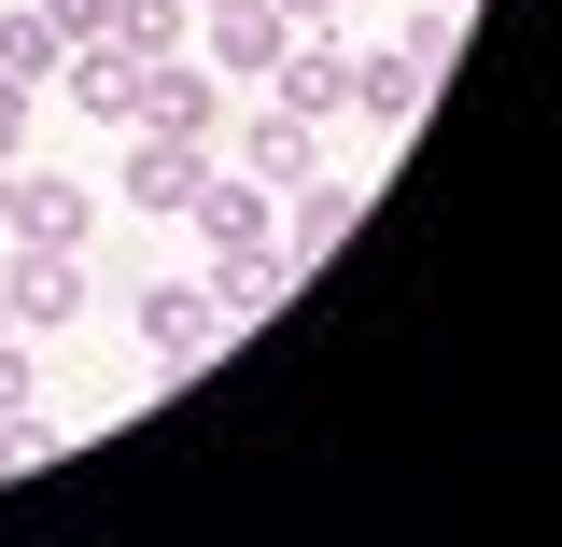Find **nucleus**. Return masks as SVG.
<instances>
[{
	"mask_svg": "<svg viewBox=\"0 0 562 547\" xmlns=\"http://www.w3.org/2000/svg\"><path fill=\"white\" fill-rule=\"evenodd\" d=\"M70 309H85V253H43V239H14V253H0V323H14V338H57Z\"/></svg>",
	"mask_w": 562,
	"mask_h": 547,
	"instance_id": "1",
	"label": "nucleus"
},
{
	"mask_svg": "<svg viewBox=\"0 0 562 547\" xmlns=\"http://www.w3.org/2000/svg\"><path fill=\"white\" fill-rule=\"evenodd\" d=\"M268 84H281V113H295V127H338V113H351V43H338V29H295Z\"/></svg>",
	"mask_w": 562,
	"mask_h": 547,
	"instance_id": "2",
	"label": "nucleus"
},
{
	"mask_svg": "<svg viewBox=\"0 0 562 547\" xmlns=\"http://www.w3.org/2000/svg\"><path fill=\"white\" fill-rule=\"evenodd\" d=\"M14 239L85 253V239H99V183H70V169H29V155H14Z\"/></svg>",
	"mask_w": 562,
	"mask_h": 547,
	"instance_id": "3",
	"label": "nucleus"
},
{
	"mask_svg": "<svg viewBox=\"0 0 562 547\" xmlns=\"http://www.w3.org/2000/svg\"><path fill=\"white\" fill-rule=\"evenodd\" d=\"M183 225H198V253H268V225H281V197L254 183V169H211L198 197H183Z\"/></svg>",
	"mask_w": 562,
	"mask_h": 547,
	"instance_id": "4",
	"label": "nucleus"
},
{
	"mask_svg": "<svg viewBox=\"0 0 562 547\" xmlns=\"http://www.w3.org/2000/svg\"><path fill=\"white\" fill-rule=\"evenodd\" d=\"M351 210H366V183H338V169H310V183L281 197V267L310 281V267H324V253L351 239Z\"/></svg>",
	"mask_w": 562,
	"mask_h": 547,
	"instance_id": "5",
	"label": "nucleus"
},
{
	"mask_svg": "<svg viewBox=\"0 0 562 547\" xmlns=\"http://www.w3.org/2000/svg\"><path fill=\"white\" fill-rule=\"evenodd\" d=\"M140 127L211 140V127H225V70H211V57H155V70H140Z\"/></svg>",
	"mask_w": 562,
	"mask_h": 547,
	"instance_id": "6",
	"label": "nucleus"
},
{
	"mask_svg": "<svg viewBox=\"0 0 562 547\" xmlns=\"http://www.w3.org/2000/svg\"><path fill=\"white\" fill-rule=\"evenodd\" d=\"M211 338H225V309H211L198 281H155V295H140V351H155L169 379H183V365H211Z\"/></svg>",
	"mask_w": 562,
	"mask_h": 547,
	"instance_id": "7",
	"label": "nucleus"
},
{
	"mask_svg": "<svg viewBox=\"0 0 562 547\" xmlns=\"http://www.w3.org/2000/svg\"><path fill=\"white\" fill-rule=\"evenodd\" d=\"M211 183V140H169V127H127V197L140 210H183Z\"/></svg>",
	"mask_w": 562,
	"mask_h": 547,
	"instance_id": "8",
	"label": "nucleus"
},
{
	"mask_svg": "<svg viewBox=\"0 0 562 547\" xmlns=\"http://www.w3.org/2000/svg\"><path fill=\"white\" fill-rule=\"evenodd\" d=\"M140 70H155V57H127V43H85L57 84H70V113H99V127H140Z\"/></svg>",
	"mask_w": 562,
	"mask_h": 547,
	"instance_id": "9",
	"label": "nucleus"
},
{
	"mask_svg": "<svg viewBox=\"0 0 562 547\" xmlns=\"http://www.w3.org/2000/svg\"><path fill=\"white\" fill-rule=\"evenodd\" d=\"M239 169H254V183H268V197H295V183H310V169H324V127H295V113H254V127H239Z\"/></svg>",
	"mask_w": 562,
	"mask_h": 547,
	"instance_id": "10",
	"label": "nucleus"
},
{
	"mask_svg": "<svg viewBox=\"0 0 562 547\" xmlns=\"http://www.w3.org/2000/svg\"><path fill=\"white\" fill-rule=\"evenodd\" d=\"M422 99H436V70H422L408 43H380V57H351V113H366V127H408Z\"/></svg>",
	"mask_w": 562,
	"mask_h": 547,
	"instance_id": "11",
	"label": "nucleus"
},
{
	"mask_svg": "<svg viewBox=\"0 0 562 547\" xmlns=\"http://www.w3.org/2000/svg\"><path fill=\"white\" fill-rule=\"evenodd\" d=\"M198 295L225 309V323H254V309H281V295H295V267H281V239H268V253H211Z\"/></svg>",
	"mask_w": 562,
	"mask_h": 547,
	"instance_id": "12",
	"label": "nucleus"
},
{
	"mask_svg": "<svg viewBox=\"0 0 562 547\" xmlns=\"http://www.w3.org/2000/svg\"><path fill=\"white\" fill-rule=\"evenodd\" d=\"M0 70H14L29 99H43V84L70 70V43H57V14H43V0H0Z\"/></svg>",
	"mask_w": 562,
	"mask_h": 547,
	"instance_id": "13",
	"label": "nucleus"
},
{
	"mask_svg": "<svg viewBox=\"0 0 562 547\" xmlns=\"http://www.w3.org/2000/svg\"><path fill=\"white\" fill-rule=\"evenodd\" d=\"M281 43H295V29H281L268 0H254V14H211V29H198V57H211V70H254V84L281 70Z\"/></svg>",
	"mask_w": 562,
	"mask_h": 547,
	"instance_id": "14",
	"label": "nucleus"
},
{
	"mask_svg": "<svg viewBox=\"0 0 562 547\" xmlns=\"http://www.w3.org/2000/svg\"><path fill=\"white\" fill-rule=\"evenodd\" d=\"M113 43L127 57H198V0H113Z\"/></svg>",
	"mask_w": 562,
	"mask_h": 547,
	"instance_id": "15",
	"label": "nucleus"
},
{
	"mask_svg": "<svg viewBox=\"0 0 562 547\" xmlns=\"http://www.w3.org/2000/svg\"><path fill=\"white\" fill-rule=\"evenodd\" d=\"M394 43H408L422 70H450V57H464V14H450V0H422V14H408V29H394Z\"/></svg>",
	"mask_w": 562,
	"mask_h": 547,
	"instance_id": "16",
	"label": "nucleus"
},
{
	"mask_svg": "<svg viewBox=\"0 0 562 547\" xmlns=\"http://www.w3.org/2000/svg\"><path fill=\"white\" fill-rule=\"evenodd\" d=\"M43 449H57V421H43V408H0V478H29Z\"/></svg>",
	"mask_w": 562,
	"mask_h": 547,
	"instance_id": "17",
	"label": "nucleus"
},
{
	"mask_svg": "<svg viewBox=\"0 0 562 547\" xmlns=\"http://www.w3.org/2000/svg\"><path fill=\"white\" fill-rule=\"evenodd\" d=\"M43 14H57V43H70V57H85V43H113V0H43Z\"/></svg>",
	"mask_w": 562,
	"mask_h": 547,
	"instance_id": "18",
	"label": "nucleus"
},
{
	"mask_svg": "<svg viewBox=\"0 0 562 547\" xmlns=\"http://www.w3.org/2000/svg\"><path fill=\"white\" fill-rule=\"evenodd\" d=\"M0 408H29V338L0 323Z\"/></svg>",
	"mask_w": 562,
	"mask_h": 547,
	"instance_id": "19",
	"label": "nucleus"
},
{
	"mask_svg": "<svg viewBox=\"0 0 562 547\" xmlns=\"http://www.w3.org/2000/svg\"><path fill=\"white\" fill-rule=\"evenodd\" d=\"M0 155H29V84L0 70Z\"/></svg>",
	"mask_w": 562,
	"mask_h": 547,
	"instance_id": "20",
	"label": "nucleus"
},
{
	"mask_svg": "<svg viewBox=\"0 0 562 547\" xmlns=\"http://www.w3.org/2000/svg\"><path fill=\"white\" fill-rule=\"evenodd\" d=\"M268 14L281 29H338V0H268Z\"/></svg>",
	"mask_w": 562,
	"mask_h": 547,
	"instance_id": "21",
	"label": "nucleus"
},
{
	"mask_svg": "<svg viewBox=\"0 0 562 547\" xmlns=\"http://www.w3.org/2000/svg\"><path fill=\"white\" fill-rule=\"evenodd\" d=\"M0 239H14V155H0Z\"/></svg>",
	"mask_w": 562,
	"mask_h": 547,
	"instance_id": "22",
	"label": "nucleus"
},
{
	"mask_svg": "<svg viewBox=\"0 0 562 547\" xmlns=\"http://www.w3.org/2000/svg\"><path fill=\"white\" fill-rule=\"evenodd\" d=\"M211 14H254V0H198V29H211Z\"/></svg>",
	"mask_w": 562,
	"mask_h": 547,
	"instance_id": "23",
	"label": "nucleus"
},
{
	"mask_svg": "<svg viewBox=\"0 0 562 547\" xmlns=\"http://www.w3.org/2000/svg\"><path fill=\"white\" fill-rule=\"evenodd\" d=\"M450 14H479V0H450Z\"/></svg>",
	"mask_w": 562,
	"mask_h": 547,
	"instance_id": "24",
	"label": "nucleus"
}]
</instances>
